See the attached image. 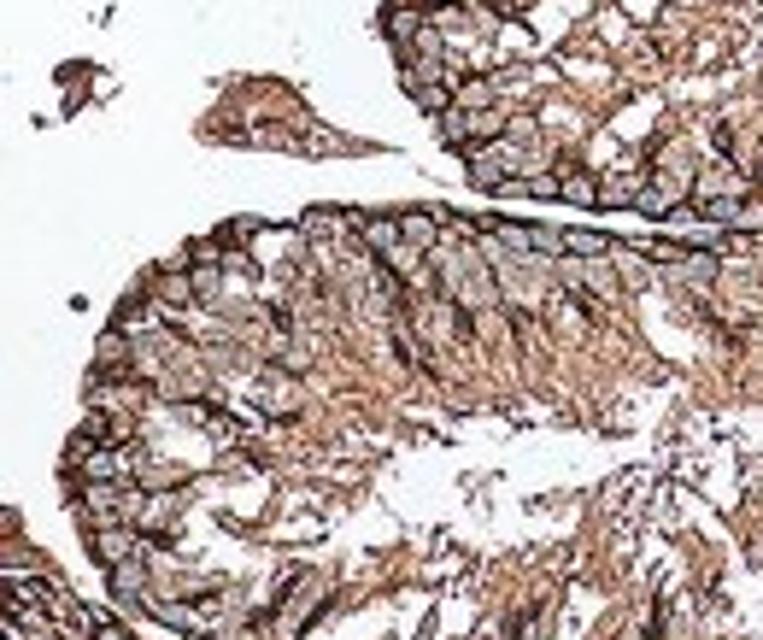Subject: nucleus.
Here are the masks:
<instances>
[{"label": "nucleus", "instance_id": "1", "mask_svg": "<svg viewBox=\"0 0 763 640\" xmlns=\"http://www.w3.org/2000/svg\"><path fill=\"white\" fill-rule=\"evenodd\" d=\"M687 194H693V164H664V171L646 182L641 212H646V218H670V212H682Z\"/></svg>", "mask_w": 763, "mask_h": 640}, {"label": "nucleus", "instance_id": "2", "mask_svg": "<svg viewBox=\"0 0 763 640\" xmlns=\"http://www.w3.org/2000/svg\"><path fill=\"white\" fill-rule=\"evenodd\" d=\"M148 534H141L135 523H94V534H89V552H94V564H107V570H118V564H130V559H141V547Z\"/></svg>", "mask_w": 763, "mask_h": 640}, {"label": "nucleus", "instance_id": "3", "mask_svg": "<svg viewBox=\"0 0 763 640\" xmlns=\"http://www.w3.org/2000/svg\"><path fill=\"white\" fill-rule=\"evenodd\" d=\"M329 600V588H312V576H294V582H288V600H282V623L271 629V640H294L300 629H305V617H312L318 606Z\"/></svg>", "mask_w": 763, "mask_h": 640}, {"label": "nucleus", "instance_id": "4", "mask_svg": "<svg viewBox=\"0 0 763 640\" xmlns=\"http://www.w3.org/2000/svg\"><path fill=\"white\" fill-rule=\"evenodd\" d=\"M564 277H570V294L582 300V306H593V294H616V277H611V259H570L564 253Z\"/></svg>", "mask_w": 763, "mask_h": 640}, {"label": "nucleus", "instance_id": "5", "mask_svg": "<svg viewBox=\"0 0 763 640\" xmlns=\"http://www.w3.org/2000/svg\"><path fill=\"white\" fill-rule=\"evenodd\" d=\"M693 206H716V200H746V171H734V164H705V171L693 177Z\"/></svg>", "mask_w": 763, "mask_h": 640}, {"label": "nucleus", "instance_id": "6", "mask_svg": "<svg viewBox=\"0 0 763 640\" xmlns=\"http://www.w3.org/2000/svg\"><path fill=\"white\" fill-rule=\"evenodd\" d=\"M177 493L171 488H159V493H148L141 488V511H135V529L141 534H153V541H164V534H177Z\"/></svg>", "mask_w": 763, "mask_h": 640}, {"label": "nucleus", "instance_id": "7", "mask_svg": "<svg viewBox=\"0 0 763 640\" xmlns=\"http://www.w3.org/2000/svg\"><path fill=\"white\" fill-rule=\"evenodd\" d=\"M300 406H305V394H300V382L288 377V370H277V377L259 388V411H264V418H294Z\"/></svg>", "mask_w": 763, "mask_h": 640}, {"label": "nucleus", "instance_id": "8", "mask_svg": "<svg viewBox=\"0 0 763 640\" xmlns=\"http://www.w3.org/2000/svg\"><path fill=\"white\" fill-rule=\"evenodd\" d=\"M148 294L164 306V312H182V306H194V300H200V294H194V277L182 271V264H177V271H171V264H164V271L153 277V288H148Z\"/></svg>", "mask_w": 763, "mask_h": 640}, {"label": "nucleus", "instance_id": "9", "mask_svg": "<svg viewBox=\"0 0 763 640\" xmlns=\"http://www.w3.org/2000/svg\"><path fill=\"white\" fill-rule=\"evenodd\" d=\"M107 582H112V600H118V606H130V611L148 606V564H141V559L107 570Z\"/></svg>", "mask_w": 763, "mask_h": 640}, {"label": "nucleus", "instance_id": "10", "mask_svg": "<svg viewBox=\"0 0 763 640\" xmlns=\"http://www.w3.org/2000/svg\"><path fill=\"white\" fill-rule=\"evenodd\" d=\"M646 171H634V164H623V171H611L605 177V189H600V206H641V194H646Z\"/></svg>", "mask_w": 763, "mask_h": 640}, {"label": "nucleus", "instance_id": "11", "mask_svg": "<svg viewBox=\"0 0 763 640\" xmlns=\"http://www.w3.org/2000/svg\"><path fill=\"white\" fill-rule=\"evenodd\" d=\"M664 264L682 282H693V288H711L716 271H723V259H716V253H664Z\"/></svg>", "mask_w": 763, "mask_h": 640}, {"label": "nucleus", "instance_id": "12", "mask_svg": "<svg viewBox=\"0 0 763 640\" xmlns=\"http://www.w3.org/2000/svg\"><path fill=\"white\" fill-rule=\"evenodd\" d=\"M423 7H388V18H382V30H388V41H394V48H405L411 53V41L423 36Z\"/></svg>", "mask_w": 763, "mask_h": 640}, {"label": "nucleus", "instance_id": "13", "mask_svg": "<svg viewBox=\"0 0 763 640\" xmlns=\"http://www.w3.org/2000/svg\"><path fill=\"white\" fill-rule=\"evenodd\" d=\"M394 218H400V230H405L411 247H423V253H435L441 247V218L435 212H394Z\"/></svg>", "mask_w": 763, "mask_h": 640}, {"label": "nucleus", "instance_id": "14", "mask_svg": "<svg viewBox=\"0 0 763 640\" xmlns=\"http://www.w3.org/2000/svg\"><path fill=\"white\" fill-rule=\"evenodd\" d=\"M452 107H464V112H488V107H500V100H493V82H488V77H464L459 89H452Z\"/></svg>", "mask_w": 763, "mask_h": 640}, {"label": "nucleus", "instance_id": "15", "mask_svg": "<svg viewBox=\"0 0 763 640\" xmlns=\"http://www.w3.org/2000/svg\"><path fill=\"white\" fill-rule=\"evenodd\" d=\"M564 253H570V259H611V236H600V230H570V236H564Z\"/></svg>", "mask_w": 763, "mask_h": 640}, {"label": "nucleus", "instance_id": "16", "mask_svg": "<svg viewBox=\"0 0 763 640\" xmlns=\"http://www.w3.org/2000/svg\"><path fill=\"white\" fill-rule=\"evenodd\" d=\"M600 189H605V177L564 171V200H575V206H600Z\"/></svg>", "mask_w": 763, "mask_h": 640}, {"label": "nucleus", "instance_id": "17", "mask_svg": "<svg viewBox=\"0 0 763 640\" xmlns=\"http://www.w3.org/2000/svg\"><path fill=\"white\" fill-rule=\"evenodd\" d=\"M505 136H511V141H523V148H534V136H541V130H534V118L523 112V118H511V123H505Z\"/></svg>", "mask_w": 763, "mask_h": 640}, {"label": "nucleus", "instance_id": "18", "mask_svg": "<svg viewBox=\"0 0 763 640\" xmlns=\"http://www.w3.org/2000/svg\"><path fill=\"white\" fill-rule=\"evenodd\" d=\"M94 640H130V629H123V623H112V617H107V623H100V634Z\"/></svg>", "mask_w": 763, "mask_h": 640}, {"label": "nucleus", "instance_id": "19", "mask_svg": "<svg viewBox=\"0 0 763 640\" xmlns=\"http://www.w3.org/2000/svg\"><path fill=\"white\" fill-rule=\"evenodd\" d=\"M218 640H271L264 629H241V634H218Z\"/></svg>", "mask_w": 763, "mask_h": 640}, {"label": "nucleus", "instance_id": "20", "mask_svg": "<svg viewBox=\"0 0 763 640\" xmlns=\"http://www.w3.org/2000/svg\"><path fill=\"white\" fill-rule=\"evenodd\" d=\"M523 640H541V623H534V617H529V623H523Z\"/></svg>", "mask_w": 763, "mask_h": 640}, {"label": "nucleus", "instance_id": "21", "mask_svg": "<svg viewBox=\"0 0 763 640\" xmlns=\"http://www.w3.org/2000/svg\"><path fill=\"white\" fill-rule=\"evenodd\" d=\"M459 7H476V0H459Z\"/></svg>", "mask_w": 763, "mask_h": 640}]
</instances>
